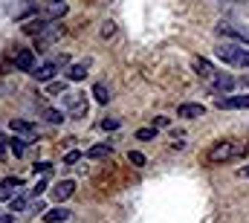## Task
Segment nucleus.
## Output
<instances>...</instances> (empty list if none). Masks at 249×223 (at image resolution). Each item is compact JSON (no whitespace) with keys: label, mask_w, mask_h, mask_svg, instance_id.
I'll list each match as a JSON object with an SVG mask.
<instances>
[{"label":"nucleus","mask_w":249,"mask_h":223,"mask_svg":"<svg viewBox=\"0 0 249 223\" xmlns=\"http://www.w3.org/2000/svg\"><path fill=\"white\" fill-rule=\"evenodd\" d=\"M214 56L220 58L223 64L229 67H249V47H241V44H232V41H223Z\"/></svg>","instance_id":"1"},{"label":"nucleus","mask_w":249,"mask_h":223,"mask_svg":"<svg viewBox=\"0 0 249 223\" xmlns=\"http://www.w3.org/2000/svg\"><path fill=\"white\" fill-rule=\"evenodd\" d=\"M238 154V148H235V142H214L212 148H209V154H206V163H212V166H220V163H226V160H232Z\"/></svg>","instance_id":"2"},{"label":"nucleus","mask_w":249,"mask_h":223,"mask_svg":"<svg viewBox=\"0 0 249 223\" xmlns=\"http://www.w3.org/2000/svg\"><path fill=\"white\" fill-rule=\"evenodd\" d=\"M217 32H220V35H229V38H235L238 44H244V47H249V26H244V23L220 20V23H217Z\"/></svg>","instance_id":"3"},{"label":"nucleus","mask_w":249,"mask_h":223,"mask_svg":"<svg viewBox=\"0 0 249 223\" xmlns=\"http://www.w3.org/2000/svg\"><path fill=\"white\" fill-rule=\"evenodd\" d=\"M191 67H194V73H197V75H200V78H203L209 87H214V84H217V78H220V70H214V67H212L206 58H194V61H191Z\"/></svg>","instance_id":"4"},{"label":"nucleus","mask_w":249,"mask_h":223,"mask_svg":"<svg viewBox=\"0 0 249 223\" xmlns=\"http://www.w3.org/2000/svg\"><path fill=\"white\" fill-rule=\"evenodd\" d=\"M67 113L72 119H84L87 116V99H84V93H70L67 96Z\"/></svg>","instance_id":"5"},{"label":"nucleus","mask_w":249,"mask_h":223,"mask_svg":"<svg viewBox=\"0 0 249 223\" xmlns=\"http://www.w3.org/2000/svg\"><path fill=\"white\" fill-rule=\"evenodd\" d=\"M61 32H64V29H61V23L50 20V23H47V26H44V29H41L38 35H35V38H38V50H44L47 44H53V41H55V38H58Z\"/></svg>","instance_id":"6"},{"label":"nucleus","mask_w":249,"mask_h":223,"mask_svg":"<svg viewBox=\"0 0 249 223\" xmlns=\"http://www.w3.org/2000/svg\"><path fill=\"white\" fill-rule=\"evenodd\" d=\"M15 67L20 73H32L35 70V53L32 50H23V47H15Z\"/></svg>","instance_id":"7"},{"label":"nucleus","mask_w":249,"mask_h":223,"mask_svg":"<svg viewBox=\"0 0 249 223\" xmlns=\"http://www.w3.org/2000/svg\"><path fill=\"white\" fill-rule=\"evenodd\" d=\"M214 105L220 111H241V108H249V96H217Z\"/></svg>","instance_id":"8"},{"label":"nucleus","mask_w":249,"mask_h":223,"mask_svg":"<svg viewBox=\"0 0 249 223\" xmlns=\"http://www.w3.org/2000/svg\"><path fill=\"white\" fill-rule=\"evenodd\" d=\"M20 186H23L20 177H6V180H0V200H12V197L20 191Z\"/></svg>","instance_id":"9"},{"label":"nucleus","mask_w":249,"mask_h":223,"mask_svg":"<svg viewBox=\"0 0 249 223\" xmlns=\"http://www.w3.org/2000/svg\"><path fill=\"white\" fill-rule=\"evenodd\" d=\"M72 191H75V183H72V180H61V183L53 186V197H55L58 203L67 200V197H72Z\"/></svg>","instance_id":"10"},{"label":"nucleus","mask_w":249,"mask_h":223,"mask_svg":"<svg viewBox=\"0 0 249 223\" xmlns=\"http://www.w3.org/2000/svg\"><path fill=\"white\" fill-rule=\"evenodd\" d=\"M55 73H58V61H50V64H44V67H35V70H32V75H35L38 81H50Z\"/></svg>","instance_id":"11"},{"label":"nucleus","mask_w":249,"mask_h":223,"mask_svg":"<svg viewBox=\"0 0 249 223\" xmlns=\"http://www.w3.org/2000/svg\"><path fill=\"white\" fill-rule=\"evenodd\" d=\"M177 116L180 119H200V116H206V108L203 105H180Z\"/></svg>","instance_id":"12"},{"label":"nucleus","mask_w":249,"mask_h":223,"mask_svg":"<svg viewBox=\"0 0 249 223\" xmlns=\"http://www.w3.org/2000/svg\"><path fill=\"white\" fill-rule=\"evenodd\" d=\"M113 154V145L110 142H102V145H93V148H87V160H102V157H110Z\"/></svg>","instance_id":"13"},{"label":"nucleus","mask_w":249,"mask_h":223,"mask_svg":"<svg viewBox=\"0 0 249 223\" xmlns=\"http://www.w3.org/2000/svg\"><path fill=\"white\" fill-rule=\"evenodd\" d=\"M12 130L20 133V136H35V125L26 122V119H12Z\"/></svg>","instance_id":"14"},{"label":"nucleus","mask_w":249,"mask_h":223,"mask_svg":"<svg viewBox=\"0 0 249 223\" xmlns=\"http://www.w3.org/2000/svg\"><path fill=\"white\" fill-rule=\"evenodd\" d=\"M87 67H90V61H81V64H72V67L67 70V78H70V81H81V78L87 75Z\"/></svg>","instance_id":"15"},{"label":"nucleus","mask_w":249,"mask_h":223,"mask_svg":"<svg viewBox=\"0 0 249 223\" xmlns=\"http://www.w3.org/2000/svg\"><path fill=\"white\" fill-rule=\"evenodd\" d=\"M41 116H44L50 125H61L64 119H67V116H64V111H55V108H41Z\"/></svg>","instance_id":"16"},{"label":"nucleus","mask_w":249,"mask_h":223,"mask_svg":"<svg viewBox=\"0 0 249 223\" xmlns=\"http://www.w3.org/2000/svg\"><path fill=\"white\" fill-rule=\"evenodd\" d=\"M67 218H70L67 209H50V212H44V221L47 223H64Z\"/></svg>","instance_id":"17"},{"label":"nucleus","mask_w":249,"mask_h":223,"mask_svg":"<svg viewBox=\"0 0 249 223\" xmlns=\"http://www.w3.org/2000/svg\"><path fill=\"white\" fill-rule=\"evenodd\" d=\"M47 23H50V18H38V20H29V23L23 26V32H26V35H38V32H41Z\"/></svg>","instance_id":"18"},{"label":"nucleus","mask_w":249,"mask_h":223,"mask_svg":"<svg viewBox=\"0 0 249 223\" xmlns=\"http://www.w3.org/2000/svg\"><path fill=\"white\" fill-rule=\"evenodd\" d=\"M93 99H96L99 105H107V102H110V90H107L105 84H96V87H93Z\"/></svg>","instance_id":"19"},{"label":"nucleus","mask_w":249,"mask_h":223,"mask_svg":"<svg viewBox=\"0 0 249 223\" xmlns=\"http://www.w3.org/2000/svg\"><path fill=\"white\" fill-rule=\"evenodd\" d=\"M26 203H29V194H15V197H12L9 212H12V215H15V212H23V209H26Z\"/></svg>","instance_id":"20"},{"label":"nucleus","mask_w":249,"mask_h":223,"mask_svg":"<svg viewBox=\"0 0 249 223\" xmlns=\"http://www.w3.org/2000/svg\"><path fill=\"white\" fill-rule=\"evenodd\" d=\"M9 151H12L15 157H23V154H26V139H20V136H15V139L9 142Z\"/></svg>","instance_id":"21"},{"label":"nucleus","mask_w":249,"mask_h":223,"mask_svg":"<svg viewBox=\"0 0 249 223\" xmlns=\"http://www.w3.org/2000/svg\"><path fill=\"white\" fill-rule=\"evenodd\" d=\"M136 139H139V142H151V139H157V128H139V130H136Z\"/></svg>","instance_id":"22"},{"label":"nucleus","mask_w":249,"mask_h":223,"mask_svg":"<svg viewBox=\"0 0 249 223\" xmlns=\"http://www.w3.org/2000/svg\"><path fill=\"white\" fill-rule=\"evenodd\" d=\"M32 171H35V177H38V174H50V171H53V163L41 160V163H35V166H32Z\"/></svg>","instance_id":"23"},{"label":"nucleus","mask_w":249,"mask_h":223,"mask_svg":"<svg viewBox=\"0 0 249 223\" xmlns=\"http://www.w3.org/2000/svg\"><path fill=\"white\" fill-rule=\"evenodd\" d=\"M127 160H130V166H136V168L145 166V154H139V151H130V154H127Z\"/></svg>","instance_id":"24"},{"label":"nucleus","mask_w":249,"mask_h":223,"mask_svg":"<svg viewBox=\"0 0 249 223\" xmlns=\"http://www.w3.org/2000/svg\"><path fill=\"white\" fill-rule=\"evenodd\" d=\"M44 191H47V180H38V183H35V188L29 191V197H41Z\"/></svg>","instance_id":"25"},{"label":"nucleus","mask_w":249,"mask_h":223,"mask_svg":"<svg viewBox=\"0 0 249 223\" xmlns=\"http://www.w3.org/2000/svg\"><path fill=\"white\" fill-rule=\"evenodd\" d=\"M64 12H67V6H64V3H53V9H50V15H47V18L53 20V18H58V15H64Z\"/></svg>","instance_id":"26"},{"label":"nucleus","mask_w":249,"mask_h":223,"mask_svg":"<svg viewBox=\"0 0 249 223\" xmlns=\"http://www.w3.org/2000/svg\"><path fill=\"white\" fill-rule=\"evenodd\" d=\"M78 160H81V154H78V151H70V154L64 157V166H75Z\"/></svg>","instance_id":"27"},{"label":"nucleus","mask_w":249,"mask_h":223,"mask_svg":"<svg viewBox=\"0 0 249 223\" xmlns=\"http://www.w3.org/2000/svg\"><path fill=\"white\" fill-rule=\"evenodd\" d=\"M64 90H67L64 81H53V84H50V93H53V96H58V93H64Z\"/></svg>","instance_id":"28"},{"label":"nucleus","mask_w":249,"mask_h":223,"mask_svg":"<svg viewBox=\"0 0 249 223\" xmlns=\"http://www.w3.org/2000/svg\"><path fill=\"white\" fill-rule=\"evenodd\" d=\"M119 128V119H105L102 122V130H116Z\"/></svg>","instance_id":"29"},{"label":"nucleus","mask_w":249,"mask_h":223,"mask_svg":"<svg viewBox=\"0 0 249 223\" xmlns=\"http://www.w3.org/2000/svg\"><path fill=\"white\" fill-rule=\"evenodd\" d=\"M113 32H116V26H113V23H110V20H107V23H105V26H102V38H110V35H113Z\"/></svg>","instance_id":"30"},{"label":"nucleus","mask_w":249,"mask_h":223,"mask_svg":"<svg viewBox=\"0 0 249 223\" xmlns=\"http://www.w3.org/2000/svg\"><path fill=\"white\" fill-rule=\"evenodd\" d=\"M165 125H168V116H157L154 119V128H165Z\"/></svg>","instance_id":"31"},{"label":"nucleus","mask_w":249,"mask_h":223,"mask_svg":"<svg viewBox=\"0 0 249 223\" xmlns=\"http://www.w3.org/2000/svg\"><path fill=\"white\" fill-rule=\"evenodd\" d=\"M171 148H174V151H183V148H186V142H183V139H177V136H174V142H171Z\"/></svg>","instance_id":"32"},{"label":"nucleus","mask_w":249,"mask_h":223,"mask_svg":"<svg viewBox=\"0 0 249 223\" xmlns=\"http://www.w3.org/2000/svg\"><path fill=\"white\" fill-rule=\"evenodd\" d=\"M29 212H47V209H44V203L38 200V203H32V206H29Z\"/></svg>","instance_id":"33"},{"label":"nucleus","mask_w":249,"mask_h":223,"mask_svg":"<svg viewBox=\"0 0 249 223\" xmlns=\"http://www.w3.org/2000/svg\"><path fill=\"white\" fill-rule=\"evenodd\" d=\"M241 87H247V90H249V73L244 75V78H241Z\"/></svg>","instance_id":"34"},{"label":"nucleus","mask_w":249,"mask_h":223,"mask_svg":"<svg viewBox=\"0 0 249 223\" xmlns=\"http://www.w3.org/2000/svg\"><path fill=\"white\" fill-rule=\"evenodd\" d=\"M238 174H241V177H249V166H244L241 171H238Z\"/></svg>","instance_id":"35"},{"label":"nucleus","mask_w":249,"mask_h":223,"mask_svg":"<svg viewBox=\"0 0 249 223\" xmlns=\"http://www.w3.org/2000/svg\"><path fill=\"white\" fill-rule=\"evenodd\" d=\"M3 151H6V139L0 136V157H3Z\"/></svg>","instance_id":"36"},{"label":"nucleus","mask_w":249,"mask_h":223,"mask_svg":"<svg viewBox=\"0 0 249 223\" xmlns=\"http://www.w3.org/2000/svg\"><path fill=\"white\" fill-rule=\"evenodd\" d=\"M53 3H64V0H53Z\"/></svg>","instance_id":"37"},{"label":"nucleus","mask_w":249,"mask_h":223,"mask_svg":"<svg viewBox=\"0 0 249 223\" xmlns=\"http://www.w3.org/2000/svg\"><path fill=\"white\" fill-rule=\"evenodd\" d=\"M241 3H249V0H241Z\"/></svg>","instance_id":"38"}]
</instances>
